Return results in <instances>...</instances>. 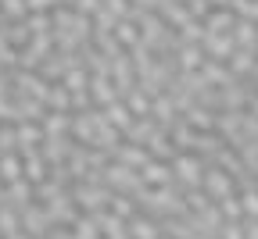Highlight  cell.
I'll use <instances>...</instances> for the list:
<instances>
[{
	"instance_id": "6da1fadb",
	"label": "cell",
	"mask_w": 258,
	"mask_h": 239,
	"mask_svg": "<svg viewBox=\"0 0 258 239\" xmlns=\"http://www.w3.org/2000/svg\"><path fill=\"white\" fill-rule=\"evenodd\" d=\"M208 25H212V32H219V29H226V25H237V22H233V15H230V11H219V15H212V18H208Z\"/></svg>"
}]
</instances>
